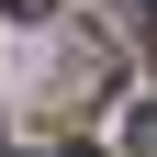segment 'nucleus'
Returning <instances> with one entry per match:
<instances>
[{"label":"nucleus","instance_id":"f257e3e1","mask_svg":"<svg viewBox=\"0 0 157 157\" xmlns=\"http://www.w3.org/2000/svg\"><path fill=\"white\" fill-rule=\"evenodd\" d=\"M124 157H157V112H135V124H124Z\"/></svg>","mask_w":157,"mask_h":157},{"label":"nucleus","instance_id":"f03ea898","mask_svg":"<svg viewBox=\"0 0 157 157\" xmlns=\"http://www.w3.org/2000/svg\"><path fill=\"white\" fill-rule=\"evenodd\" d=\"M0 11H23V23H45V11H56V0H0Z\"/></svg>","mask_w":157,"mask_h":157},{"label":"nucleus","instance_id":"7ed1b4c3","mask_svg":"<svg viewBox=\"0 0 157 157\" xmlns=\"http://www.w3.org/2000/svg\"><path fill=\"white\" fill-rule=\"evenodd\" d=\"M146 56H157V0H146Z\"/></svg>","mask_w":157,"mask_h":157},{"label":"nucleus","instance_id":"20e7f679","mask_svg":"<svg viewBox=\"0 0 157 157\" xmlns=\"http://www.w3.org/2000/svg\"><path fill=\"white\" fill-rule=\"evenodd\" d=\"M67 157H90V146H67Z\"/></svg>","mask_w":157,"mask_h":157},{"label":"nucleus","instance_id":"39448f33","mask_svg":"<svg viewBox=\"0 0 157 157\" xmlns=\"http://www.w3.org/2000/svg\"><path fill=\"white\" fill-rule=\"evenodd\" d=\"M0 157H11V146H0Z\"/></svg>","mask_w":157,"mask_h":157}]
</instances>
